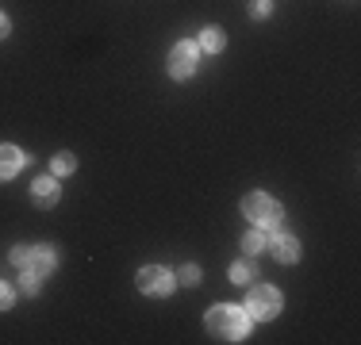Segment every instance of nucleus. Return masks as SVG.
Segmentation results:
<instances>
[{"label": "nucleus", "instance_id": "423d86ee", "mask_svg": "<svg viewBox=\"0 0 361 345\" xmlns=\"http://www.w3.org/2000/svg\"><path fill=\"white\" fill-rule=\"evenodd\" d=\"M31 200H35L39 207H54L58 203V180L54 177H42L31 184Z\"/></svg>", "mask_w": 361, "mask_h": 345}, {"label": "nucleus", "instance_id": "1a4fd4ad", "mask_svg": "<svg viewBox=\"0 0 361 345\" xmlns=\"http://www.w3.org/2000/svg\"><path fill=\"white\" fill-rule=\"evenodd\" d=\"M273 253H277V261H296V257H300V242L292 234H277V238H273Z\"/></svg>", "mask_w": 361, "mask_h": 345}, {"label": "nucleus", "instance_id": "f03ea898", "mask_svg": "<svg viewBox=\"0 0 361 345\" xmlns=\"http://www.w3.org/2000/svg\"><path fill=\"white\" fill-rule=\"evenodd\" d=\"M243 215L254 219L257 227H277L281 222V203L273 200V196H265V192H254V196L243 200Z\"/></svg>", "mask_w": 361, "mask_h": 345}, {"label": "nucleus", "instance_id": "7ed1b4c3", "mask_svg": "<svg viewBox=\"0 0 361 345\" xmlns=\"http://www.w3.org/2000/svg\"><path fill=\"white\" fill-rule=\"evenodd\" d=\"M277 310H281V291L257 284V288L250 291V299H246V315L250 318H273Z\"/></svg>", "mask_w": 361, "mask_h": 345}, {"label": "nucleus", "instance_id": "6e6552de", "mask_svg": "<svg viewBox=\"0 0 361 345\" xmlns=\"http://www.w3.org/2000/svg\"><path fill=\"white\" fill-rule=\"evenodd\" d=\"M20 169H23V153L16 146H0V180L16 177Z\"/></svg>", "mask_w": 361, "mask_h": 345}, {"label": "nucleus", "instance_id": "a211bd4d", "mask_svg": "<svg viewBox=\"0 0 361 345\" xmlns=\"http://www.w3.org/2000/svg\"><path fill=\"white\" fill-rule=\"evenodd\" d=\"M254 15H269V0H254Z\"/></svg>", "mask_w": 361, "mask_h": 345}, {"label": "nucleus", "instance_id": "9b49d317", "mask_svg": "<svg viewBox=\"0 0 361 345\" xmlns=\"http://www.w3.org/2000/svg\"><path fill=\"white\" fill-rule=\"evenodd\" d=\"M50 169L58 172V177H70V172L77 169V161H73V153H54V161H50Z\"/></svg>", "mask_w": 361, "mask_h": 345}, {"label": "nucleus", "instance_id": "6ab92c4d", "mask_svg": "<svg viewBox=\"0 0 361 345\" xmlns=\"http://www.w3.org/2000/svg\"><path fill=\"white\" fill-rule=\"evenodd\" d=\"M4 34H8V20L0 15V39H4Z\"/></svg>", "mask_w": 361, "mask_h": 345}, {"label": "nucleus", "instance_id": "0eeeda50", "mask_svg": "<svg viewBox=\"0 0 361 345\" xmlns=\"http://www.w3.org/2000/svg\"><path fill=\"white\" fill-rule=\"evenodd\" d=\"M31 272H39V276H47V272H54V265H58V257H54V249L50 246H35L31 249Z\"/></svg>", "mask_w": 361, "mask_h": 345}, {"label": "nucleus", "instance_id": "2eb2a0df", "mask_svg": "<svg viewBox=\"0 0 361 345\" xmlns=\"http://www.w3.org/2000/svg\"><path fill=\"white\" fill-rule=\"evenodd\" d=\"M20 284H23V291H39V272H31V269H27V272L20 276Z\"/></svg>", "mask_w": 361, "mask_h": 345}, {"label": "nucleus", "instance_id": "20e7f679", "mask_svg": "<svg viewBox=\"0 0 361 345\" xmlns=\"http://www.w3.org/2000/svg\"><path fill=\"white\" fill-rule=\"evenodd\" d=\"M139 288L146 291V296H166V291L173 288V276L161 269V265H146V269L139 272Z\"/></svg>", "mask_w": 361, "mask_h": 345}, {"label": "nucleus", "instance_id": "4468645a", "mask_svg": "<svg viewBox=\"0 0 361 345\" xmlns=\"http://www.w3.org/2000/svg\"><path fill=\"white\" fill-rule=\"evenodd\" d=\"M31 249H35V246H16V249H12V261H16V265H27V261H31Z\"/></svg>", "mask_w": 361, "mask_h": 345}, {"label": "nucleus", "instance_id": "f8f14e48", "mask_svg": "<svg viewBox=\"0 0 361 345\" xmlns=\"http://www.w3.org/2000/svg\"><path fill=\"white\" fill-rule=\"evenodd\" d=\"M243 249H246V253H262V249H265V234H262V230H250V234L243 238Z\"/></svg>", "mask_w": 361, "mask_h": 345}, {"label": "nucleus", "instance_id": "f257e3e1", "mask_svg": "<svg viewBox=\"0 0 361 345\" xmlns=\"http://www.w3.org/2000/svg\"><path fill=\"white\" fill-rule=\"evenodd\" d=\"M208 330L223 341H243L250 330V315L238 307H212L208 310Z\"/></svg>", "mask_w": 361, "mask_h": 345}, {"label": "nucleus", "instance_id": "39448f33", "mask_svg": "<svg viewBox=\"0 0 361 345\" xmlns=\"http://www.w3.org/2000/svg\"><path fill=\"white\" fill-rule=\"evenodd\" d=\"M192 69H196V46L192 42H177L169 50V73L185 81V77H192Z\"/></svg>", "mask_w": 361, "mask_h": 345}, {"label": "nucleus", "instance_id": "9d476101", "mask_svg": "<svg viewBox=\"0 0 361 345\" xmlns=\"http://www.w3.org/2000/svg\"><path fill=\"white\" fill-rule=\"evenodd\" d=\"M223 42H227V39H223V31H219V27H208V31L200 34V46H204V50H212V54H219Z\"/></svg>", "mask_w": 361, "mask_h": 345}, {"label": "nucleus", "instance_id": "f3484780", "mask_svg": "<svg viewBox=\"0 0 361 345\" xmlns=\"http://www.w3.org/2000/svg\"><path fill=\"white\" fill-rule=\"evenodd\" d=\"M4 307H12V288H8V284H0V310Z\"/></svg>", "mask_w": 361, "mask_h": 345}, {"label": "nucleus", "instance_id": "ddd939ff", "mask_svg": "<svg viewBox=\"0 0 361 345\" xmlns=\"http://www.w3.org/2000/svg\"><path fill=\"white\" fill-rule=\"evenodd\" d=\"M250 276H254L250 265H235V269H231V280H235V284H246Z\"/></svg>", "mask_w": 361, "mask_h": 345}, {"label": "nucleus", "instance_id": "dca6fc26", "mask_svg": "<svg viewBox=\"0 0 361 345\" xmlns=\"http://www.w3.org/2000/svg\"><path fill=\"white\" fill-rule=\"evenodd\" d=\"M180 280H185V284H196V280H200V269H196V265H185V269H180Z\"/></svg>", "mask_w": 361, "mask_h": 345}]
</instances>
